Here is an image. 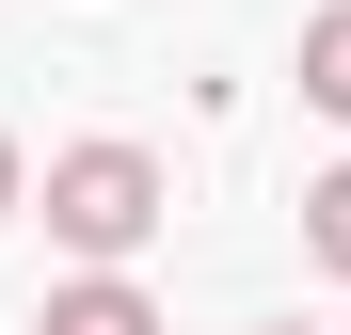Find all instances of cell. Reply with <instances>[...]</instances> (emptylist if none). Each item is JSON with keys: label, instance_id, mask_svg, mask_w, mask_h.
I'll list each match as a JSON object with an SVG mask.
<instances>
[{"label": "cell", "instance_id": "2", "mask_svg": "<svg viewBox=\"0 0 351 335\" xmlns=\"http://www.w3.org/2000/svg\"><path fill=\"white\" fill-rule=\"evenodd\" d=\"M32 335H160V303L128 288V271H80V288H48V319Z\"/></svg>", "mask_w": 351, "mask_h": 335}, {"label": "cell", "instance_id": "3", "mask_svg": "<svg viewBox=\"0 0 351 335\" xmlns=\"http://www.w3.org/2000/svg\"><path fill=\"white\" fill-rule=\"evenodd\" d=\"M304 96L351 128V0H319V16H304Z\"/></svg>", "mask_w": 351, "mask_h": 335}, {"label": "cell", "instance_id": "6", "mask_svg": "<svg viewBox=\"0 0 351 335\" xmlns=\"http://www.w3.org/2000/svg\"><path fill=\"white\" fill-rule=\"evenodd\" d=\"M287 335H304V319H287Z\"/></svg>", "mask_w": 351, "mask_h": 335}, {"label": "cell", "instance_id": "1", "mask_svg": "<svg viewBox=\"0 0 351 335\" xmlns=\"http://www.w3.org/2000/svg\"><path fill=\"white\" fill-rule=\"evenodd\" d=\"M32 208H48V240H64L80 271H128V256L160 240V208H176V192H160V160H144V144H64Z\"/></svg>", "mask_w": 351, "mask_h": 335}, {"label": "cell", "instance_id": "4", "mask_svg": "<svg viewBox=\"0 0 351 335\" xmlns=\"http://www.w3.org/2000/svg\"><path fill=\"white\" fill-rule=\"evenodd\" d=\"M304 256H319V271H351V160L304 192Z\"/></svg>", "mask_w": 351, "mask_h": 335}, {"label": "cell", "instance_id": "5", "mask_svg": "<svg viewBox=\"0 0 351 335\" xmlns=\"http://www.w3.org/2000/svg\"><path fill=\"white\" fill-rule=\"evenodd\" d=\"M0 223H16V144H0Z\"/></svg>", "mask_w": 351, "mask_h": 335}]
</instances>
